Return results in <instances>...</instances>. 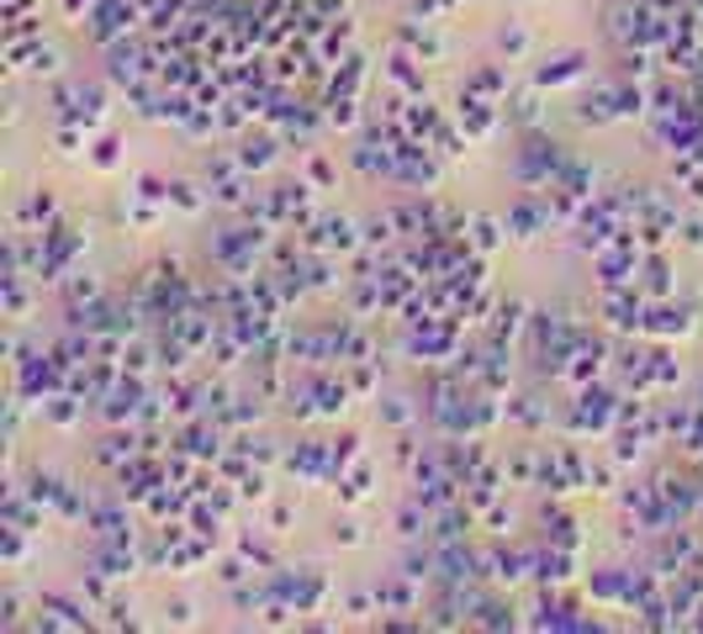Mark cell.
Wrapping results in <instances>:
<instances>
[{
  "label": "cell",
  "instance_id": "6da1fadb",
  "mask_svg": "<svg viewBox=\"0 0 703 634\" xmlns=\"http://www.w3.org/2000/svg\"><path fill=\"white\" fill-rule=\"evenodd\" d=\"M566 159H571V154H566L550 133L529 127V133H524V144H518V154H513V170H518V180H524L529 191H545V186L566 170Z\"/></svg>",
  "mask_w": 703,
  "mask_h": 634
},
{
  "label": "cell",
  "instance_id": "7a4b0ae2",
  "mask_svg": "<svg viewBox=\"0 0 703 634\" xmlns=\"http://www.w3.org/2000/svg\"><path fill=\"white\" fill-rule=\"evenodd\" d=\"M619 429V391L608 387H577V402H571V434H608Z\"/></svg>",
  "mask_w": 703,
  "mask_h": 634
},
{
  "label": "cell",
  "instance_id": "3957f363",
  "mask_svg": "<svg viewBox=\"0 0 703 634\" xmlns=\"http://www.w3.org/2000/svg\"><path fill=\"white\" fill-rule=\"evenodd\" d=\"M270 592H275L281 603H292L296 613H317L323 609V598H328V582L317 577L313 566H302V571L275 566V571H270Z\"/></svg>",
  "mask_w": 703,
  "mask_h": 634
},
{
  "label": "cell",
  "instance_id": "277c9868",
  "mask_svg": "<svg viewBox=\"0 0 703 634\" xmlns=\"http://www.w3.org/2000/svg\"><path fill=\"white\" fill-rule=\"evenodd\" d=\"M53 117L59 123H80V127H96L106 117V91L101 85H85V80H64L53 91Z\"/></svg>",
  "mask_w": 703,
  "mask_h": 634
},
{
  "label": "cell",
  "instance_id": "5b68a950",
  "mask_svg": "<svg viewBox=\"0 0 703 634\" xmlns=\"http://www.w3.org/2000/svg\"><path fill=\"white\" fill-rule=\"evenodd\" d=\"M307 254H360L365 249V228L355 218H317L313 228H302Z\"/></svg>",
  "mask_w": 703,
  "mask_h": 634
},
{
  "label": "cell",
  "instance_id": "8992f818",
  "mask_svg": "<svg viewBox=\"0 0 703 634\" xmlns=\"http://www.w3.org/2000/svg\"><path fill=\"white\" fill-rule=\"evenodd\" d=\"M693 317H699V302H651V313H646V339H682L688 328H693Z\"/></svg>",
  "mask_w": 703,
  "mask_h": 634
},
{
  "label": "cell",
  "instance_id": "52a82bcc",
  "mask_svg": "<svg viewBox=\"0 0 703 634\" xmlns=\"http://www.w3.org/2000/svg\"><path fill=\"white\" fill-rule=\"evenodd\" d=\"M144 402H148L144 376H127V370H122L117 387L106 391V402H101V418H106V423H138Z\"/></svg>",
  "mask_w": 703,
  "mask_h": 634
},
{
  "label": "cell",
  "instance_id": "ba28073f",
  "mask_svg": "<svg viewBox=\"0 0 703 634\" xmlns=\"http://www.w3.org/2000/svg\"><path fill=\"white\" fill-rule=\"evenodd\" d=\"M391 180L408 186V191H429L439 180V165H434V154H429V144H408V138H402V154H397Z\"/></svg>",
  "mask_w": 703,
  "mask_h": 634
},
{
  "label": "cell",
  "instance_id": "9c48e42d",
  "mask_svg": "<svg viewBox=\"0 0 703 634\" xmlns=\"http://www.w3.org/2000/svg\"><path fill=\"white\" fill-rule=\"evenodd\" d=\"M508 233L513 239H534V233H545V228H550V196H539V191H524L518 196V201H513L508 207Z\"/></svg>",
  "mask_w": 703,
  "mask_h": 634
},
{
  "label": "cell",
  "instance_id": "30bf717a",
  "mask_svg": "<svg viewBox=\"0 0 703 634\" xmlns=\"http://www.w3.org/2000/svg\"><path fill=\"white\" fill-rule=\"evenodd\" d=\"M387 85H391V91H402V96H412V101H423V96H429L423 59H418V53H391V59H387Z\"/></svg>",
  "mask_w": 703,
  "mask_h": 634
},
{
  "label": "cell",
  "instance_id": "8fae6325",
  "mask_svg": "<svg viewBox=\"0 0 703 634\" xmlns=\"http://www.w3.org/2000/svg\"><path fill=\"white\" fill-rule=\"evenodd\" d=\"M577 80H587V53H556V59H545L539 70H534V85L539 91H560V85H577Z\"/></svg>",
  "mask_w": 703,
  "mask_h": 634
},
{
  "label": "cell",
  "instance_id": "7c38bea8",
  "mask_svg": "<svg viewBox=\"0 0 703 634\" xmlns=\"http://www.w3.org/2000/svg\"><path fill=\"white\" fill-rule=\"evenodd\" d=\"M281 144H286V138H281L275 127H270V133H249V138L239 144V165H243L249 175H254V170H270V165H275V154H281Z\"/></svg>",
  "mask_w": 703,
  "mask_h": 634
},
{
  "label": "cell",
  "instance_id": "4fadbf2b",
  "mask_svg": "<svg viewBox=\"0 0 703 634\" xmlns=\"http://www.w3.org/2000/svg\"><path fill=\"white\" fill-rule=\"evenodd\" d=\"M634 286L651 296V302L672 296V286H678V281H672V260H667L661 249H655V254H646V260H640V275H634Z\"/></svg>",
  "mask_w": 703,
  "mask_h": 634
},
{
  "label": "cell",
  "instance_id": "5bb4252c",
  "mask_svg": "<svg viewBox=\"0 0 703 634\" xmlns=\"http://www.w3.org/2000/svg\"><path fill=\"white\" fill-rule=\"evenodd\" d=\"M286 471H292V476H307V482L328 476V471H334V465H328V440H302L292 455H286Z\"/></svg>",
  "mask_w": 703,
  "mask_h": 634
},
{
  "label": "cell",
  "instance_id": "9a60e30c",
  "mask_svg": "<svg viewBox=\"0 0 703 634\" xmlns=\"http://www.w3.org/2000/svg\"><path fill=\"white\" fill-rule=\"evenodd\" d=\"M418 603H423V598H418V582L402 577V571H397L391 582L376 587V609H381V613H412Z\"/></svg>",
  "mask_w": 703,
  "mask_h": 634
},
{
  "label": "cell",
  "instance_id": "2e32d148",
  "mask_svg": "<svg viewBox=\"0 0 703 634\" xmlns=\"http://www.w3.org/2000/svg\"><path fill=\"white\" fill-rule=\"evenodd\" d=\"M524 328H529V307H524L518 296L497 302V307H492V317H486V334H492V339H503V344H508L513 334H524Z\"/></svg>",
  "mask_w": 703,
  "mask_h": 634
},
{
  "label": "cell",
  "instance_id": "e0dca14e",
  "mask_svg": "<svg viewBox=\"0 0 703 634\" xmlns=\"http://www.w3.org/2000/svg\"><path fill=\"white\" fill-rule=\"evenodd\" d=\"M630 577L625 566H608V571H592V598L598 603H630Z\"/></svg>",
  "mask_w": 703,
  "mask_h": 634
},
{
  "label": "cell",
  "instance_id": "ac0fdd59",
  "mask_svg": "<svg viewBox=\"0 0 703 634\" xmlns=\"http://www.w3.org/2000/svg\"><path fill=\"white\" fill-rule=\"evenodd\" d=\"M397 43H402V49H412L418 59H439V53H444V43H439V32L429 22H423V27L402 22V27H397Z\"/></svg>",
  "mask_w": 703,
  "mask_h": 634
},
{
  "label": "cell",
  "instance_id": "d6986e66",
  "mask_svg": "<svg viewBox=\"0 0 703 634\" xmlns=\"http://www.w3.org/2000/svg\"><path fill=\"white\" fill-rule=\"evenodd\" d=\"M539 524H545V539H550V545H566V550H577V545H583L577 518H571L566 508H545V513H539Z\"/></svg>",
  "mask_w": 703,
  "mask_h": 634
},
{
  "label": "cell",
  "instance_id": "ffe728a7",
  "mask_svg": "<svg viewBox=\"0 0 703 634\" xmlns=\"http://www.w3.org/2000/svg\"><path fill=\"white\" fill-rule=\"evenodd\" d=\"M503 117H508V123H518V127H534V123H539V85L503 96Z\"/></svg>",
  "mask_w": 703,
  "mask_h": 634
},
{
  "label": "cell",
  "instance_id": "44dd1931",
  "mask_svg": "<svg viewBox=\"0 0 703 634\" xmlns=\"http://www.w3.org/2000/svg\"><path fill=\"white\" fill-rule=\"evenodd\" d=\"M302 275H307V292H339V286H344L339 265H334V260H323V254H307Z\"/></svg>",
  "mask_w": 703,
  "mask_h": 634
},
{
  "label": "cell",
  "instance_id": "7402d4cb",
  "mask_svg": "<svg viewBox=\"0 0 703 634\" xmlns=\"http://www.w3.org/2000/svg\"><path fill=\"white\" fill-rule=\"evenodd\" d=\"M465 91H471V96H486V101H503L508 96V74L497 70V64H486V70H476L465 80Z\"/></svg>",
  "mask_w": 703,
  "mask_h": 634
},
{
  "label": "cell",
  "instance_id": "603a6c76",
  "mask_svg": "<svg viewBox=\"0 0 703 634\" xmlns=\"http://www.w3.org/2000/svg\"><path fill=\"white\" fill-rule=\"evenodd\" d=\"M22 70L32 74V80H53V74L64 70V53L53 49V43H38V49L22 59Z\"/></svg>",
  "mask_w": 703,
  "mask_h": 634
},
{
  "label": "cell",
  "instance_id": "cb8c5ba5",
  "mask_svg": "<svg viewBox=\"0 0 703 634\" xmlns=\"http://www.w3.org/2000/svg\"><path fill=\"white\" fill-rule=\"evenodd\" d=\"M53 218H59V201H53L49 191H32V196H27V201H22V207H17V222H22V228H27V222H38V228H49Z\"/></svg>",
  "mask_w": 703,
  "mask_h": 634
},
{
  "label": "cell",
  "instance_id": "d4e9b609",
  "mask_svg": "<svg viewBox=\"0 0 703 634\" xmlns=\"http://www.w3.org/2000/svg\"><path fill=\"white\" fill-rule=\"evenodd\" d=\"M355 461H360V434H339V440H328V465H334V471H328V482L344 476Z\"/></svg>",
  "mask_w": 703,
  "mask_h": 634
},
{
  "label": "cell",
  "instance_id": "484cf974",
  "mask_svg": "<svg viewBox=\"0 0 703 634\" xmlns=\"http://www.w3.org/2000/svg\"><path fill=\"white\" fill-rule=\"evenodd\" d=\"M651 70H655V59H651V49H646V43L619 49V74H625V80H651Z\"/></svg>",
  "mask_w": 703,
  "mask_h": 634
},
{
  "label": "cell",
  "instance_id": "4316f807",
  "mask_svg": "<svg viewBox=\"0 0 703 634\" xmlns=\"http://www.w3.org/2000/svg\"><path fill=\"white\" fill-rule=\"evenodd\" d=\"M360 228H365V249H370V254L391 249V239H402V233H397V222H391V212H376V218L360 222Z\"/></svg>",
  "mask_w": 703,
  "mask_h": 634
},
{
  "label": "cell",
  "instance_id": "83f0119b",
  "mask_svg": "<svg viewBox=\"0 0 703 634\" xmlns=\"http://www.w3.org/2000/svg\"><path fill=\"white\" fill-rule=\"evenodd\" d=\"M503 233H508V222H497V218H471V244H476V254H492V249L503 244Z\"/></svg>",
  "mask_w": 703,
  "mask_h": 634
},
{
  "label": "cell",
  "instance_id": "f1b7e54d",
  "mask_svg": "<svg viewBox=\"0 0 703 634\" xmlns=\"http://www.w3.org/2000/svg\"><path fill=\"white\" fill-rule=\"evenodd\" d=\"M678 376H682V370L672 366V349H661V344H655V349H651V381H655V391H672V387H678Z\"/></svg>",
  "mask_w": 703,
  "mask_h": 634
},
{
  "label": "cell",
  "instance_id": "f546056e",
  "mask_svg": "<svg viewBox=\"0 0 703 634\" xmlns=\"http://www.w3.org/2000/svg\"><path fill=\"white\" fill-rule=\"evenodd\" d=\"M96 296H101L96 275H64V302H70V307H85V302H96Z\"/></svg>",
  "mask_w": 703,
  "mask_h": 634
},
{
  "label": "cell",
  "instance_id": "4dcf8cb0",
  "mask_svg": "<svg viewBox=\"0 0 703 634\" xmlns=\"http://www.w3.org/2000/svg\"><path fill=\"white\" fill-rule=\"evenodd\" d=\"M239 556L249 566H260V571H275V550H270L260 535H239Z\"/></svg>",
  "mask_w": 703,
  "mask_h": 634
},
{
  "label": "cell",
  "instance_id": "1f68e13d",
  "mask_svg": "<svg viewBox=\"0 0 703 634\" xmlns=\"http://www.w3.org/2000/svg\"><path fill=\"white\" fill-rule=\"evenodd\" d=\"M307 180H313L317 191H328V186L339 180V170H334V159H328V154H317V148H307Z\"/></svg>",
  "mask_w": 703,
  "mask_h": 634
},
{
  "label": "cell",
  "instance_id": "d6a6232c",
  "mask_svg": "<svg viewBox=\"0 0 703 634\" xmlns=\"http://www.w3.org/2000/svg\"><path fill=\"white\" fill-rule=\"evenodd\" d=\"M497 49L508 53V59H524V53H529V27H524V22H508L503 32H497Z\"/></svg>",
  "mask_w": 703,
  "mask_h": 634
},
{
  "label": "cell",
  "instance_id": "836d02e7",
  "mask_svg": "<svg viewBox=\"0 0 703 634\" xmlns=\"http://www.w3.org/2000/svg\"><path fill=\"white\" fill-rule=\"evenodd\" d=\"M613 482H619V461H613V455L587 465V487L592 492H613Z\"/></svg>",
  "mask_w": 703,
  "mask_h": 634
},
{
  "label": "cell",
  "instance_id": "e575fe53",
  "mask_svg": "<svg viewBox=\"0 0 703 634\" xmlns=\"http://www.w3.org/2000/svg\"><path fill=\"white\" fill-rule=\"evenodd\" d=\"M170 207H180V212H201V207H207V196L196 191L191 180H170Z\"/></svg>",
  "mask_w": 703,
  "mask_h": 634
},
{
  "label": "cell",
  "instance_id": "d590c367",
  "mask_svg": "<svg viewBox=\"0 0 703 634\" xmlns=\"http://www.w3.org/2000/svg\"><path fill=\"white\" fill-rule=\"evenodd\" d=\"M508 418L518 429H539V423H545V408H539L534 397H518V402H508Z\"/></svg>",
  "mask_w": 703,
  "mask_h": 634
},
{
  "label": "cell",
  "instance_id": "8d00e7d4",
  "mask_svg": "<svg viewBox=\"0 0 703 634\" xmlns=\"http://www.w3.org/2000/svg\"><path fill=\"white\" fill-rule=\"evenodd\" d=\"M381 418H387L391 429H412V418H418V408H412L408 397H387V402H381Z\"/></svg>",
  "mask_w": 703,
  "mask_h": 634
},
{
  "label": "cell",
  "instance_id": "74e56055",
  "mask_svg": "<svg viewBox=\"0 0 703 634\" xmlns=\"http://www.w3.org/2000/svg\"><path fill=\"white\" fill-rule=\"evenodd\" d=\"M239 497H243V503H265V497H270V476L260 471V465H254V471L239 482Z\"/></svg>",
  "mask_w": 703,
  "mask_h": 634
},
{
  "label": "cell",
  "instance_id": "f35d334b",
  "mask_svg": "<svg viewBox=\"0 0 703 634\" xmlns=\"http://www.w3.org/2000/svg\"><path fill=\"white\" fill-rule=\"evenodd\" d=\"M117 159H122V138H112V133H106V138L91 148V165H96V170H117Z\"/></svg>",
  "mask_w": 703,
  "mask_h": 634
},
{
  "label": "cell",
  "instance_id": "ab89813d",
  "mask_svg": "<svg viewBox=\"0 0 703 634\" xmlns=\"http://www.w3.org/2000/svg\"><path fill=\"white\" fill-rule=\"evenodd\" d=\"M678 244L703 249V212H682L678 218Z\"/></svg>",
  "mask_w": 703,
  "mask_h": 634
},
{
  "label": "cell",
  "instance_id": "60d3db41",
  "mask_svg": "<svg viewBox=\"0 0 703 634\" xmlns=\"http://www.w3.org/2000/svg\"><path fill=\"white\" fill-rule=\"evenodd\" d=\"M418 455H423V450H418V434H412V429H402V434H397V450H391V461L402 465V471H412V465H418Z\"/></svg>",
  "mask_w": 703,
  "mask_h": 634
},
{
  "label": "cell",
  "instance_id": "b9f144b4",
  "mask_svg": "<svg viewBox=\"0 0 703 634\" xmlns=\"http://www.w3.org/2000/svg\"><path fill=\"white\" fill-rule=\"evenodd\" d=\"M482 524H486V529H497V535H508V529H513V508L497 497L492 508H482Z\"/></svg>",
  "mask_w": 703,
  "mask_h": 634
},
{
  "label": "cell",
  "instance_id": "7bdbcfd3",
  "mask_svg": "<svg viewBox=\"0 0 703 634\" xmlns=\"http://www.w3.org/2000/svg\"><path fill=\"white\" fill-rule=\"evenodd\" d=\"M243 577H249V561H243V556H228V561L218 566V582L222 587H239Z\"/></svg>",
  "mask_w": 703,
  "mask_h": 634
},
{
  "label": "cell",
  "instance_id": "ee69618b",
  "mask_svg": "<svg viewBox=\"0 0 703 634\" xmlns=\"http://www.w3.org/2000/svg\"><path fill=\"white\" fill-rule=\"evenodd\" d=\"M292 524H296V503H275L270 508V535H286Z\"/></svg>",
  "mask_w": 703,
  "mask_h": 634
},
{
  "label": "cell",
  "instance_id": "f6af8a7d",
  "mask_svg": "<svg viewBox=\"0 0 703 634\" xmlns=\"http://www.w3.org/2000/svg\"><path fill=\"white\" fill-rule=\"evenodd\" d=\"M328 535H334V545H360V524H355V518H334Z\"/></svg>",
  "mask_w": 703,
  "mask_h": 634
},
{
  "label": "cell",
  "instance_id": "bcb514c9",
  "mask_svg": "<svg viewBox=\"0 0 703 634\" xmlns=\"http://www.w3.org/2000/svg\"><path fill=\"white\" fill-rule=\"evenodd\" d=\"M17 619H22V598H17V592H6V598H0V624L11 630Z\"/></svg>",
  "mask_w": 703,
  "mask_h": 634
},
{
  "label": "cell",
  "instance_id": "7dc6e473",
  "mask_svg": "<svg viewBox=\"0 0 703 634\" xmlns=\"http://www.w3.org/2000/svg\"><path fill=\"white\" fill-rule=\"evenodd\" d=\"M191 603H186V598H175V603H165V619H170V624H191Z\"/></svg>",
  "mask_w": 703,
  "mask_h": 634
},
{
  "label": "cell",
  "instance_id": "c3c4849f",
  "mask_svg": "<svg viewBox=\"0 0 703 634\" xmlns=\"http://www.w3.org/2000/svg\"><path fill=\"white\" fill-rule=\"evenodd\" d=\"M682 191H688V196H693V201L703 207V165H699L693 175H688V180H682Z\"/></svg>",
  "mask_w": 703,
  "mask_h": 634
},
{
  "label": "cell",
  "instance_id": "681fc988",
  "mask_svg": "<svg viewBox=\"0 0 703 634\" xmlns=\"http://www.w3.org/2000/svg\"><path fill=\"white\" fill-rule=\"evenodd\" d=\"M91 6H96V0H64V17L80 22V17H91Z\"/></svg>",
  "mask_w": 703,
  "mask_h": 634
},
{
  "label": "cell",
  "instance_id": "f907efd6",
  "mask_svg": "<svg viewBox=\"0 0 703 634\" xmlns=\"http://www.w3.org/2000/svg\"><path fill=\"white\" fill-rule=\"evenodd\" d=\"M699 518H703V508H699Z\"/></svg>",
  "mask_w": 703,
  "mask_h": 634
}]
</instances>
